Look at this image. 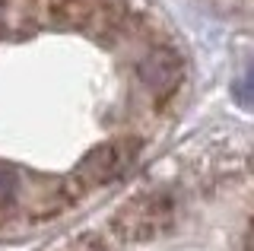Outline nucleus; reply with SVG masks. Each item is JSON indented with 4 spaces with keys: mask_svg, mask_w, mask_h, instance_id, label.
Wrapping results in <instances>:
<instances>
[{
    "mask_svg": "<svg viewBox=\"0 0 254 251\" xmlns=\"http://www.w3.org/2000/svg\"><path fill=\"white\" fill-rule=\"evenodd\" d=\"M172 223H175V203L169 194L156 191V194H143V197H133L130 203H124L111 219V232L121 242L143 245V242H153L159 232L172 229Z\"/></svg>",
    "mask_w": 254,
    "mask_h": 251,
    "instance_id": "obj_1",
    "label": "nucleus"
},
{
    "mask_svg": "<svg viewBox=\"0 0 254 251\" xmlns=\"http://www.w3.org/2000/svg\"><path fill=\"white\" fill-rule=\"evenodd\" d=\"M137 73H140V83L153 92L156 102H165L175 89L181 86V73H185V64L181 58L169 48H156L149 51L146 58L137 64Z\"/></svg>",
    "mask_w": 254,
    "mask_h": 251,
    "instance_id": "obj_2",
    "label": "nucleus"
},
{
    "mask_svg": "<svg viewBox=\"0 0 254 251\" xmlns=\"http://www.w3.org/2000/svg\"><path fill=\"white\" fill-rule=\"evenodd\" d=\"M235 99H238V105L254 108V70H251L248 76H242V80L235 83Z\"/></svg>",
    "mask_w": 254,
    "mask_h": 251,
    "instance_id": "obj_3",
    "label": "nucleus"
}]
</instances>
